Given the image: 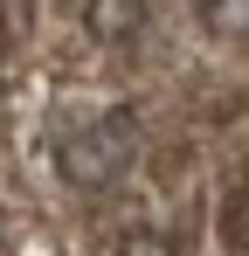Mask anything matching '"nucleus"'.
<instances>
[{"mask_svg": "<svg viewBox=\"0 0 249 256\" xmlns=\"http://www.w3.org/2000/svg\"><path fill=\"white\" fill-rule=\"evenodd\" d=\"M138 152H146V132H138V118L111 111V118H97V125L70 132V138L56 146V173H62L76 194H104V187H118L124 173L138 166Z\"/></svg>", "mask_w": 249, "mask_h": 256, "instance_id": "obj_1", "label": "nucleus"}, {"mask_svg": "<svg viewBox=\"0 0 249 256\" xmlns=\"http://www.w3.org/2000/svg\"><path fill=\"white\" fill-rule=\"evenodd\" d=\"M146 14H152V0H83L90 42H132V35L146 28Z\"/></svg>", "mask_w": 249, "mask_h": 256, "instance_id": "obj_2", "label": "nucleus"}, {"mask_svg": "<svg viewBox=\"0 0 249 256\" xmlns=\"http://www.w3.org/2000/svg\"><path fill=\"white\" fill-rule=\"evenodd\" d=\"M214 42H249V0H194Z\"/></svg>", "mask_w": 249, "mask_h": 256, "instance_id": "obj_3", "label": "nucleus"}, {"mask_svg": "<svg viewBox=\"0 0 249 256\" xmlns=\"http://www.w3.org/2000/svg\"><path fill=\"white\" fill-rule=\"evenodd\" d=\"M222 250H228V256H249V180L228 194V208H222Z\"/></svg>", "mask_w": 249, "mask_h": 256, "instance_id": "obj_4", "label": "nucleus"}, {"mask_svg": "<svg viewBox=\"0 0 249 256\" xmlns=\"http://www.w3.org/2000/svg\"><path fill=\"white\" fill-rule=\"evenodd\" d=\"M111 256H180L166 236H152V228H124L118 242H111Z\"/></svg>", "mask_w": 249, "mask_h": 256, "instance_id": "obj_5", "label": "nucleus"}, {"mask_svg": "<svg viewBox=\"0 0 249 256\" xmlns=\"http://www.w3.org/2000/svg\"><path fill=\"white\" fill-rule=\"evenodd\" d=\"M28 42V0H0V56Z\"/></svg>", "mask_w": 249, "mask_h": 256, "instance_id": "obj_6", "label": "nucleus"}]
</instances>
